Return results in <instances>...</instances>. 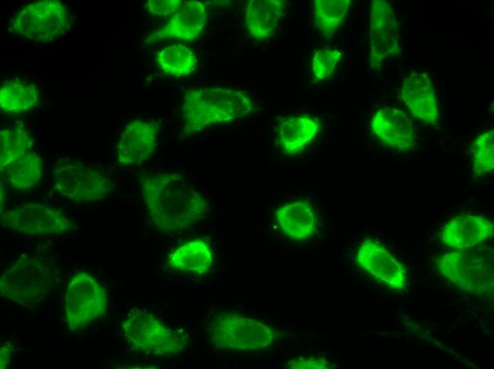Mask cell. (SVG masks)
I'll list each match as a JSON object with an SVG mask.
<instances>
[{
    "instance_id": "52a82bcc",
    "label": "cell",
    "mask_w": 494,
    "mask_h": 369,
    "mask_svg": "<svg viewBox=\"0 0 494 369\" xmlns=\"http://www.w3.org/2000/svg\"><path fill=\"white\" fill-rule=\"evenodd\" d=\"M69 24V11L65 4L57 0H43L21 9L11 19L9 27L15 34L48 43L62 35Z\"/></svg>"
},
{
    "instance_id": "277c9868",
    "label": "cell",
    "mask_w": 494,
    "mask_h": 369,
    "mask_svg": "<svg viewBox=\"0 0 494 369\" xmlns=\"http://www.w3.org/2000/svg\"><path fill=\"white\" fill-rule=\"evenodd\" d=\"M493 250L486 246L454 249L438 261L441 273L460 289L475 294L493 291Z\"/></svg>"
},
{
    "instance_id": "9c48e42d",
    "label": "cell",
    "mask_w": 494,
    "mask_h": 369,
    "mask_svg": "<svg viewBox=\"0 0 494 369\" xmlns=\"http://www.w3.org/2000/svg\"><path fill=\"white\" fill-rule=\"evenodd\" d=\"M54 187L61 196L77 203L105 199L114 189V182L106 173L87 165L67 163L57 166Z\"/></svg>"
},
{
    "instance_id": "8992f818",
    "label": "cell",
    "mask_w": 494,
    "mask_h": 369,
    "mask_svg": "<svg viewBox=\"0 0 494 369\" xmlns=\"http://www.w3.org/2000/svg\"><path fill=\"white\" fill-rule=\"evenodd\" d=\"M209 339L217 349L249 351L269 346L275 338L273 330L264 323L246 316L216 315L207 328Z\"/></svg>"
},
{
    "instance_id": "8fae6325",
    "label": "cell",
    "mask_w": 494,
    "mask_h": 369,
    "mask_svg": "<svg viewBox=\"0 0 494 369\" xmlns=\"http://www.w3.org/2000/svg\"><path fill=\"white\" fill-rule=\"evenodd\" d=\"M6 228L26 234H52L65 232L72 221L61 211L39 203H26L7 210L1 215Z\"/></svg>"
},
{
    "instance_id": "f546056e",
    "label": "cell",
    "mask_w": 494,
    "mask_h": 369,
    "mask_svg": "<svg viewBox=\"0 0 494 369\" xmlns=\"http://www.w3.org/2000/svg\"><path fill=\"white\" fill-rule=\"evenodd\" d=\"M287 368L293 369H326L331 368L324 358H298L288 363Z\"/></svg>"
},
{
    "instance_id": "9a60e30c",
    "label": "cell",
    "mask_w": 494,
    "mask_h": 369,
    "mask_svg": "<svg viewBox=\"0 0 494 369\" xmlns=\"http://www.w3.org/2000/svg\"><path fill=\"white\" fill-rule=\"evenodd\" d=\"M401 99L411 114L429 125L439 122V108L431 79L425 73L415 71L403 81Z\"/></svg>"
},
{
    "instance_id": "d6986e66",
    "label": "cell",
    "mask_w": 494,
    "mask_h": 369,
    "mask_svg": "<svg viewBox=\"0 0 494 369\" xmlns=\"http://www.w3.org/2000/svg\"><path fill=\"white\" fill-rule=\"evenodd\" d=\"M214 253L210 244L195 238L177 247L169 255L168 266L180 272L204 274L212 267Z\"/></svg>"
},
{
    "instance_id": "7c38bea8",
    "label": "cell",
    "mask_w": 494,
    "mask_h": 369,
    "mask_svg": "<svg viewBox=\"0 0 494 369\" xmlns=\"http://www.w3.org/2000/svg\"><path fill=\"white\" fill-rule=\"evenodd\" d=\"M160 126L153 120L137 119L124 127L116 148V158L123 166L139 164L150 158L157 145Z\"/></svg>"
},
{
    "instance_id": "f1b7e54d",
    "label": "cell",
    "mask_w": 494,
    "mask_h": 369,
    "mask_svg": "<svg viewBox=\"0 0 494 369\" xmlns=\"http://www.w3.org/2000/svg\"><path fill=\"white\" fill-rule=\"evenodd\" d=\"M182 3L180 0H149L146 3V8L153 15L167 16L175 13Z\"/></svg>"
},
{
    "instance_id": "3957f363",
    "label": "cell",
    "mask_w": 494,
    "mask_h": 369,
    "mask_svg": "<svg viewBox=\"0 0 494 369\" xmlns=\"http://www.w3.org/2000/svg\"><path fill=\"white\" fill-rule=\"evenodd\" d=\"M55 280L56 268L50 259L23 255L2 272L1 296L19 305L32 307L48 296Z\"/></svg>"
},
{
    "instance_id": "44dd1931",
    "label": "cell",
    "mask_w": 494,
    "mask_h": 369,
    "mask_svg": "<svg viewBox=\"0 0 494 369\" xmlns=\"http://www.w3.org/2000/svg\"><path fill=\"white\" fill-rule=\"evenodd\" d=\"M39 100V88L31 82L15 78L1 84L0 107L7 114H18L32 109Z\"/></svg>"
},
{
    "instance_id": "e0dca14e",
    "label": "cell",
    "mask_w": 494,
    "mask_h": 369,
    "mask_svg": "<svg viewBox=\"0 0 494 369\" xmlns=\"http://www.w3.org/2000/svg\"><path fill=\"white\" fill-rule=\"evenodd\" d=\"M493 233L492 222L485 216L474 214L457 216L442 228L441 240L452 249H462L481 245Z\"/></svg>"
},
{
    "instance_id": "ac0fdd59",
    "label": "cell",
    "mask_w": 494,
    "mask_h": 369,
    "mask_svg": "<svg viewBox=\"0 0 494 369\" xmlns=\"http://www.w3.org/2000/svg\"><path fill=\"white\" fill-rule=\"evenodd\" d=\"M283 0H251L248 1L245 22L249 33L256 40L268 38L285 16Z\"/></svg>"
},
{
    "instance_id": "603a6c76",
    "label": "cell",
    "mask_w": 494,
    "mask_h": 369,
    "mask_svg": "<svg viewBox=\"0 0 494 369\" xmlns=\"http://www.w3.org/2000/svg\"><path fill=\"white\" fill-rule=\"evenodd\" d=\"M43 172L42 159L31 150L1 170L10 186L18 191L28 190L36 186L42 178Z\"/></svg>"
},
{
    "instance_id": "30bf717a",
    "label": "cell",
    "mask_w": 494,
    "mask_h": 369,
    "mask_svg": "<svg viewBox=\"0 0 494 369\" xmlns=\"http://www.w3.org/2000/svg\"><path fill=\"white\" fill-rule=\"evenodd\" d=\"M370 64L378 70L383 62L400 50V28L396 13L385 0H373L370 6Z\"/></svg>"
},
{
    "instance_id": "7a4b0ae2",
    "label": "cell",
    "mask_w": 494,
    "mask_h": 369,
    "mask_svg": "<svg viewBox=\"0 0 494 369\" xmlns=\"http://www.w3.org/2000/svg\"><path fill=\"white\" fill-rule=\"evenodd\" d=\"M253 109L249 96L226 87L189 89L182 101V133L190 136L218 124L243 118Z\"/></svg>"
},
{
    "instance_id": "ffe728a7",
    "label": "cell",
    "mask_w": 494,
    "mask_h": 369,
    "mask_svg": "<svg viewBox=\"0 0 494 369\" xmlns=\"http://www.w3.org/2000/svg\"><path fill=\"white\" fill-rule=\"evenodd\" d=\"M275 221L281 231L292 240L309 238L316 226V216L312 206L304 202L281 206L275 212Z\"/></svg>"
},
{
    "instance_id": "5b68a950",
    "label": "cell",
    "mask_w": 494,
    "mask_h": 369,
    "mask_svg": "<svg viewBox=\"0 0 494 369\" xmlns=\"http://www.w3.org/2000/svg\"><path fill=\"white\" fill-rule=\"evenodd\" d=\"M121 328L127 341L148 354L174 356L184 351L187 343L185 333L169 327L146 310H133L123 321Z\"/></svg>"
},
{
    "instance_id": "7402d4cb",
    "label": "cell",
    "mask_w": 494,
    "mask_h": 369,
    "mask_svg": "<svg viewBox=\"0 0 494 369\" xmlns=\"http://www.w3.org/2000/svg\"><path fill=\"white\" fill-rule=\"evenodd\" d=\"M319 129L318 121L308 116L290 118L280 126V146L286 154H296L314 138Z\"/></svg>"
},
{
    "instance_id": "2e32d148",
    "label": "cell",
    "mask_w": 494,
    "mask_h": 369,
    "mask_svg": "<svg viewBox=\"0 0 494 369\" xmlns=\"http://www.w3.org/2000/svg\"><path fill=\"white\" fill-rule=\"evenodd\" d=\"M206 24V9L197 1H182L178 10L161 28L151 33L146 43L173 38L192 40L199 36Z\"/></svg>"
},
{
    "instance_id": "4316f807",
    "label": "cell",
    "mask_w": 494,
    "mask_h": 369,
    "mask_svg": "<svg viewBox=\"0 0 494 369\" xmlns=\"http://www.w3.org/2000/svg\"><path fill=\"white\" fill-rule=\"evenodd\" d=\"M472 166L477 175H483L494 169V131L489 129L475 140L472 148Z\"/></svg>"
},
{
    "instance_id": "484cf974",
    "label": "cell",
    "mask_w": 494,
    "mask_h": 369,
    "mask_svg": "<svg viewBox=\"0 0 494 369\" xmlns=\"http://www.w3.org/2000/svg\"><path fill=\"white\" fill-rule=\"evenodd\" d=\"M156 60L163 72L177 77L193 72L197 63L194 52L184 45L164 48L158 53Z\"/></svg>"
},
{
    "instance_id": "83f0119b",
    "label": "cell",
    "mask_w": 494,
    "mask_h": 369,
    "mask_svg": "<svg viewBox=\"0 0 494 369\" xmlns=\"http://www.w3.org/2000/svg\"><path fill=\"white\" fill-rule=\"evenodd\" d=\"M341 56L342 53L334 48H325L317 50L312 60V70L315 79L321 80L329 77Z\"/></svg>"
},
{
    "instance_id": "cb8c5ba5",
    "label": "cell",
    "mask_w": 494,
    "mask_h": 369,
    "mask_svg": "<svg viewBox=\"0 0 494 369\" xmlns=\"http://www.w3.org/2000/svg\"><path fill=\"white\" fill-rule=\"evenodd\" d=\"M32 143L31 134L22 123H13L2 129L0 132L1 170L31 150Z\"/></svg>"
},
{
    "instance_id": "4fadbf2b",
    "label": "cell",
    "mask_w": 494,
    "mask_h": 369,
    "mask_svg": "<svg viewBox=\"0 0 494 369\" xmlns=\"http://www.w3.org/2000/svg\"><path fill=\"white\" fill-rule=\"evenodd\" d=\"M356 260L366 272L395 290L407 285V273L403 265L381 243L366 239L358 247Z\"/></svg>"
},
{
    "instance_id": "d4e9b609",
    "label": "cell",
    "mask_w": 494,
    "mask_h": 369,
    "mask_svg": "<svg viewBox=\"0 0 494 369\" xmlns=\"http://www.w3.org/2000/svg\"><path fill=\"white\" fill-rule=\"evenodd\" d=\"M350 0L314 1V21L319 32L326 37L333 35L344 21Z\"/></svg>"
},
{
    "instance_id": "ba28073f",
    "label": "cell",
    "mask_w": 494,
    "mask_h": 369,
    "mask_svg": "<svg viewBox=\"0 0 494 369\" xmlns=\"http://www.w3.org/2000/svg\"><path fill=\"white\" fill-rule=\"evenodd\" d=\"M107 294L98 280L87 272L74 274L68 281L65 299L66 325L81 329L101 318L107 308Z\"/></svg>"
},
{
    "instance_id": "5bb4252c",
    "label": "cell",
    "mask_w": 494,
    "mask_h": 369,
    "mask_svg": "<svg viewBox=\"0 0 494 369\" xmlns=\"http://www.w3.org/2000/svg\"><path fill=\"white\" fill-rule=\"evenodd\" d=\"M370 128L380 141L392 148L405 151L416 145L412 123L399 109L392 107L380 109L372 118Z\"/></svg>"
},
{
    "instance_id": "6da1fadb",
    "label": "cell",
    "mask_w": 494,
    "mask_h": 369,
    "mask_svg": "<svg viewBox=\"0 0 494 369\" xmlns=\"http://www.w3.org/2000/svg\"><path fill=\"white\" fill-rule=\"evenodd\" d=\"M140 184L148 214L165 233L189 229L206 214L207 199L180 172L144 175Z\"/></svg>"
},
{
    "instance_id": "4dcf8cb0",
    "label": "cell",
    "mask_w": 494,
    "mask_h": 369,
    "mask_svg": "<svg viewBox=\"0 0 494 369\" xmlns=\"http://www.w3.org/2000/svg\"><path fill=\"white\" fill-rule=\"evenodd\" d=\"M12 348L9 344L1 347L0 350V368L4 369L9 367L11 362Z\"/></svg>"
}]
</instances>
